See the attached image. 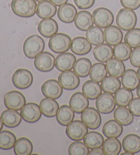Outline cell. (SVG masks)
Masks as SVG:
<instances>
[{
    "label": "cell",
    "instance_id": "cell-5",
    "mask_svg": "<svg viewBox=\"0 0 140 155\" xmlns=\"http://www.w3.org/2000/svg\"><path fill=\"white\" fill-rule=\"evenodd\" d=\"M88 127L82 121L75 120L67 126L66 134L72 141H81L88 134Z\"/></svg>",
    "mask_w": 140,
    "mask_h": 155
},
{
    "label": "cell",
    "instance_id": "cell-25",
    "mask_svg": "<svg viewBox=\"0 0 140 155\" xmlns=\"http://www.w3.org/2000/svg\"><path fill=\"white\" fill-rule=\"evenodd\" d=\"M93 54L96 60L104 63L112 58L114 55V51L109 45L103 43L94 49Z\"/></svg>",
    "mask_w": 140,
    "mask_h": 155
},
{
    "label": "cell",
    "instance_id": "cell-13",
    "mask_svg": "<svg viewBox=\"0 0 140 155\" xmlns=\"http://www.w3.org/2000/svg\"><path fill=\"white\" fill-rule=\"evenodd\" d=\"M58 81L63 89L66 90H74L80 84L79 76L71 71L62 72L58 77Z\"/></svg>",
    "mask_w": 140,
    "mask_h": 155
},
{
    "label": "cell",
    "instance_id": "cell-38",
    "mask_svg": "<svg viewBox=\"0 0 140 155\" xmlns=\"http://www.w3.org/2000/svg\"><path fill=\"white\" fill-rule=\"evenodd\" d=\"M121 86V82L120 79L117 77L113 76L106 77L103 81H101V88L103 92L109 93V94H114L120 89Z\"/></svg>",
    "mask_w": 140,
    "mask_h": 155
},
{
    "label": "cell",
    "instance_id": "cell-19",
    "mask_svg": "<svg viewBox=\"0 0 140 155\" xmlns=\"http://www.w3.org/2000/svg\"><path fill=\"white\" fill-rule=\"evenodd\" d=\"M92 49V44L87 38L83 37H76L72 41L71 50L77 55L88 54Z\"/></svg>",
    "mask_w": 140,
    "mask_h": 155
},
{
    "label": "cell",
    "instance_id": "cell-7",
    "mask_svg": "<svg viewBox=\"0 0 140 155\" xmlns=\"http://www.w3.org/2000/svg\"><path fill=\"white\" fill-rule=\"evenodd\" d=\"M92 17L95 25L101 28H108L114 22L113 13L105 8H98L95 10Z\"/></svg>",
    "mask_w": 140,
    "mask_h": 155
},
{
    "label": "cell",
    "instance_id": "cell-1",
    "mask_svg": "<svg viewBox=\"0 0 140 155\" xmlns=\"http://www.w3.org/2000/svg\"><path fill=\"white\" fill-rule=\"evenodd\" d=\"M11 8L18 17L29 18L36 12L37 4L35 0H12Z\"/></svg>",
    "mask_w": 140,
    "mask_h": 155
},
{
    "label": "cell",
    "instance_id": "cell-30",
    "mask_svg": "<svg viewBox=\"0 0 140 155\" xmlns=\"http://www.w3.org/2000/svg\"><path fill=\"white\" fill-rule=\"evenodd\" d=\"M122 147L125 152L136 154L140 152V137L135 134H129L124 138Z\"/></svg>",
    "mask_w": 140,
    "mask_h": 155
},
{
    "label": "cell",
    "instance_id": "cell-51",
    "mask_svg": "<svg viewBox=\"0 0 140 155\" xmlns=\"http://www.w3.org/2000/svg\"><path fill=\"white\" fill-rule=\"evenodd\" d=\"M137 94L138 96V97L140 98V84L139 85V86L137 88Z\"/></svg>",
    "mask_w": 140,
    "mask_h": 155
},
{
    "label": "cell",
    "instance_id": "cell-12",
    "mask_svg": "<svg viewBox=\"0 0 140 155\" xmlns=\"http://www.w3.org/2000/svg\"><path fill=\"white\" fill-rule=\"evenodd\" d=\"M115 105L114 97L109 93H103L96 98V106L101 114H111L114 110Z\"/></svg>",
    "mask_w": 140,
    "mask_h": 155
},
{
    "label": "cell",
    "instance_id": "cell-54",
    "mask_svg": "<svg viewBox=\"0 0 140 155\" xmlns=\"http://www.w3.org/2000/svg\"><path fill=\"white\" fill-rule=\"evenodd\" d=\"M35 1H36V2H40L45 1V0H35Z\"/></svg>",
    "mask_w": 140,
    "mask_h": 155
},
{
    "label": "cell",
    "instance_id": "cell-49",
    "mask_svg": "<svg viewBox=\"0 0 140 155\" xmlns=\"http://www.w3.org/2000/svg\"><path fill=\"white\" fill-rule=\"evenodd\" d=\"M90 155H103L104 152L102 149L100 148H96L95 149H92L90 152H89V154Z\"/></svg>",
    "mask_w": 140,
    "mask_h": 155
},
{
    "label": "cell",
    "instance_id": "cell-14",
    "mask_svg": "<svg viewBox=\"0 0 140 155\" xmlns=\"http://www.w3.org/2000/svg\"><path fill=\"white\" fill-rule=\"evenodd\" d=\"M42 94L46 98L58 99L62 94V87L59 81L55 79H50L45 81L41 87Z\"/></svg>",
    "mask_w": 140,
    "mask_h": 155
},
{
    "label": "cell",
    "instance_id": "cell-15",
    "mask_svg": "<svg viewBox=\"0 0 140 155\" xmlns=\"http://www.w3.org/2000/svg\"><path fill=\"white\" fill-rule=\"evenodd\" d=\"M38 30L43 37L51 38L57 34L58 25L57 22L52 18H45L40 22L38 26Z\"/></svg>",
    "mask_w": 140,
    "mask_h": 155
},
{
    "label": "cell",
    "instance_id": "cell-42",
    "mask_svg": "<svg viewBox=\"0 0 140 155\" xmlns=\"http://www.w3.org/2000/svg\"><path fill=\"white\" fill-rule=\"evenodd\" d=\"M17 141L16 136L12 132L4 130L0 132V149L8 150L14 148Z\"/></svg>",
    "mask_w": 140,
    "mask_h": 155
},
{
    "label": "cell",
    "instance_id": "cell-46",
    "mask_svg": "<svg viewBox=\"0 0 140 155\" xmlns=\"http://www.w3.org/2000/svg\"><path fill=\"white\" fill-rule=\"evenodd\" d=\"M130 62L134 67H140V47L135 48L130 57Z\"/></svg>",
    "mask_w": 140,
    "mask_h": 155
},
{
    "label": "cell",
    "instance_id": "cell-36",
    "mask_svg": "<svg viewBox=\"0 0 140 155\" xmlns=\"http://www.w3.org/2000/svg\"><path fill=\"white\" fill-rule=\"evenodd\" d=\"M92 68V64L88 58H80L76 61L73 66V71L80 77H86L89 75Z\"/></svg>",
    "mask_w": 140,
    "mask_h": 155
},
{
    "label": "cell",
    "instance_id": "cell-26",
    "mask_svg": "<svg viewBox=\"0 0 140 155\" xmlns=\"http://www.w3.org/2000/svg\"><path fill=\"white\" fill-rule=\"evenodd\" d=\"M101 85L98 82L89 80L84 83L82 87V92L88 99L95 100L101 94Z\"/></svg>",
    "mask_w": 140,
    "mask_h": 155
},
{
    "label": "cell",
    "instance_id": "cell-43",
    "mask_svg": "<svg viewBox=\"0 0 140 155\" xmlns=\"http://www.w3.org/2000/svg\"><path fill=\"white\" fill-rule=\"evenodd\" d=\"M125 42L131 48L140 47V29L133 28L128 31L125 37Z\"/></svg>",
    "mask_w": 140,
    "mask_h": 155
},
{
    "label": "cell",
    "instance_id": "cell-27",
    "mask_svg": "<svg viewBox=\"0 0 140 155\" xmlns=\"http://www.w3.org/2000/svg\"><path fill=\"white\" fill-rule=\"evenodd\" d=\"M75 111L68 105H62L59 108L56 114V120L62 126H68L73 121Z\"/></svg>",
    "mask_w": 140,
    "mask_h": 155
},
{
    "label": "cell",
    "instance_id": "cell-29",
    "mask_svg": "<svg viewBox=\"0 0 140 155\" xmlns=\"http://www.w3.org/2000/svg\"><path fill=\"white\" fill-rule=\"evenodd\" d=\"M123 128L122 124L118 123L116 120H111L107 121L103 127V135L107 138H118L122 135Z\"/></svg>",
    "mask_w": 140,
    "mask_h": 155
},
{
    "label": "cell",
    "instance_id": "cell-37",
    "mask_svg": "<svg viewBox=\"0 0 140 155\" xmlns=\"http://www.w3.org/2000/svg\"><path fill=\"white\" fill-rule=\"evenodd\" d=\"M133 94L131 90L123 87L120 88L115 93L114 98L116 105L118 107H126L133 100Z\"/></svg>",
    "mask_w": 140,
    "mask_h": 155
},
{
    "label": "cell",
    "instance_id": "cell-16",
    "mask_svg": "<svg viewBox=\"0 0 140 155\" xmlns=\"http://www.w3.org/2000/svg\"><path fill=\"white\" fill-rule=\"evenodd\" d=\"M75 62L76 58L73 54L62 53L55 59V68L61 72L70 71L73 68Z\"/></svg>",
    "mask_w": 140,
    "mask_h": 155
},
{
    "label": "cell",
    "instance_id": "cell-22",
    "mask_svg": "<svg viewBox=\"0 0 140 155\" xmlns=\"http://www.w3.org/2000/svg\"><path fill=\"white\" fill-rule=\"evenodd\" d=\"M1 118L4 125L8 128H15L21 124L22 116L17 111L8 109L4 111L1 115Z\"/></svg>",
    "mask_w": 140,
    "mask_h": 155
},
{
    "label": "cell",
    "instance_id": "cell-32",
    "mask_svg": "<svg viewBox=\"0 0 140 155\" xmlns=\"http://www.w3.org/2000/svg\"><path fill=\"white\" fill-rule=\"evenodd\" d=\"M107 71L109 75L119 78L125 71V65L122 61L116 58L110 59L107 61Z\"/></svg>",
    "mask_w": 140,
    "mask_h": 155
},
{
    "label": "cell",
    "instance_id": "cell-47",
    "mask_svg": "<svg viewBox=\"0 0 140 155\" xmlns=\"http://www.w3.org/2000/svg\"><path fill=\"white\" fill-rule=\"evenodd\" d=\"M120 3L125 8L133 10L140 7V0H120Z\"/></svg>",
    "mask_w": 140,
    "mask_h": 155
},
{
    "label": "cell",
    "instance_id": "cell-4",
    "mask_svg": "<svg viewBox=\"0 0 140 155\" xmlns=\"http://www.w3.org/2000/svg\"><path fill=\"white\" fill-rule=\"evenodd\" d=\"M71 38L65 34L59 33L51 37L49 41V49L55 53H65L71 49Z\"/></svg>",
    "mask_w": 140,
    "mask_h": 155
},
{
    "label": "cell",
    "instance_id": "cell-50",
    "mask_svg": "<svg viewBox=\"0 0 140 155\" xmlns=\"http://www.w3.org/2000/svg\"><path fill=\"white\" fill-rule=\"evenodd\" d=\"M50 2H52L53 4H54L55 5V6L60 7L62 5L66 4L68 0H50Z\"/></svg>",
    "mask_w": 140,
    "mask_h": 155
},
{
    "label": "cell",
    "instance_id": "cell-24",
    "mask_svg": "<svg viewBox=\"0 0 140 155\" xmlns=\"http://www.w3.org/2000/svg\"><path fill=\"white\" fill-rule=\"evenodd\" d=\"M105 41L110 46H115L122 42L123 34L122 31L116 26H109L104 31Z\"/></svg>",
    "mask_w": 140,
    "mask_h": 155
},
{
    "label": "cell",
    "instance_id": "cell-11",
    "mask_svg": "<svg viewBox=\"0 0 140 155\" xmlns=\"http://www.w3.org/2000/svg\"><path fill=\"white\" fill-rule=\"evenodd\" d=\"M22 118L28 123H36L40 119L42 112L39 105L34 103L25 104L21 109Z\"/></svg>",
    "mask_w": 140,
    "mask_h": 155
},
{
    "label": "cell",
    "instance_id": "cell-20",
    "mask_svg": "<svg viewBox=\"0 0 140 155\" xmlns=\"http://www.w3.org/2000/svg\"><path fill=\"white\" fill-rule=\"evenodd\" d=\"M75 25L76 28L81 31H85L92 27L94 23L93 17L88 11H80L77 13L75 18Z\"/></svg>",
    "mask_w": 140,
    "mask_h": 155
},
{
    "label": "cell",
    "instance_id": "cell-39",
    "mask_svg": "<svg viewBox=\"0 0 140 155\" xmlns=\"http://www.w3.org/2000/svg\"><path fill=\"white\" fill-rule=\"evenodd\" d=\"M122 146L120 141L116 138H107L104 141L103 150L105 155H118L120 154Z\"/></svg>",
    "mask_w": 140,
    "mask_h": 155
},
{
    "label": "cell",
    "instance_id": "cell-48",
    "mask_svg": "<svg viewBox=\"0 0 140 155\" xmlns=\"http://www.w3.org/2000/svg\"><path fill=\"white\" fill-rule=\"evenodd\" d=\"M74 2L79 9L85 10L92 7L95 4V0H74Z\"/></svg>",
    "mask_w": 140,
    "mask_h": 155
},
{
    "label": "cell",
    "instance_id": "cell-33",
    "mask_svg": "<svg viewBox=\"0 0 140 155\" xmlns=\"http://www.w3.org/2000/svg\"><path fill=\"white\" fill-rule=\"evenodd\" d=\"M86 38L92 45L98 46L103 44L105 41L104 32L98 26H92L88 29L86 32Z\"/></svg>",
    "mask_w": 140,
    "mask_h": 155
},
{
    "label": "cell",
    "instance_id": "cell-9",
    "mask_svg": "<svg viewBox=\"0 0 140 155\" xmlns=\"http://www.w3.org/2000/svg\"><path fill=\"white\" fill-rule=\"evenodd\" d=\"M4 102L6 108L18 111L25 105L26 100L22 93L18 91H11L5 95Z\"/></svg>",
    "mask_w": 140,
    "mask_h": 155
},
{
    "label": "cell",
    "instance_id": "cell-31",
    "mask_svg": "<svg viewBox=\"0 0 140 155\" xmlns=\"http://www.w3.org/2000/svg\"><path fill=\"white\" fill-rule=\"evenodd\" d=\"M114 119L123 126H128L133 121V115L126 107H118L114 114Z\"/></svg>",
    "mask_w": 140,
    "mask_h": 155
},
{
    "label": "cell",
    "instance_id": "cell-3",
    "mask_svg": "<svg viewBox=\"0 0 140 155\" xmlns=\"http://www.w3.org/2000/svg\"><path fill=\"white\" fill-rule=\"evenodd\" d=\"M137 15L133 10L124 8L118 12L116 17V23L118 28L124 31L133 29L137 24Z\"/></svg>",
    "mask_w": 140,
    "mask_h": 155
},
{
    "label": "cell",
    "instance_id": "cell-6",
    "mask_svg": "<svg viewBox=\"0 0 140 155\" xmlns=\"http://www.w3.org/2000/svg\"><path fill=\"white\" fill-rule=\"evenodd\" d=\"M12 80L13 84L18 89L25 90L32 85L33 75L29 71L21 68L15 72Z\"/></svg>",
    "mask_w": 140,
    "mask_h": 155
},
{
    "label": "cell",
    "instance_id": "cell-40",
    "mask_svg": "<svg viewBox=\"0 0 140 155\" xmlns=\"http://www.w3.org/2000/svg\"><path fill=\"white\" fill-rule=\"evenodd\" d=\"M107 71L106 65L103 62L96 63L92 66L90 72V77L96 82H101L107 77Z\"/></svg>",
    "mask_w": 140,
    "mask_h": 155
},
{
    "label": "cell",
    "instance_id": "cell-45",
    "mask_svg": "<svg viewBox=\"0 0 140 155\" xmlns=\"http://www.w3.org/2000/svg\"><path fill=\"white\" fill-rule=\"evenodd\" d=\"M128 109L136 117L140 116V98H135L132 100L128 105Z\"/></svg>",
    "mask_w": 140,
    "mask_h": 155
},
{
    "label": "cell",
    "instance_id": "cell-41",
    "mask_svg": "<svg viewBox=\"0 0 140 155\" xmlns=\"http://www.w3.org/2000/svg\"><path fill=\"white\" fill-rule=\"evenodd\" d=\"M113 51L115 58L121 61L128 60L132 53L131 47L126 42H120L119 44L115 45Z\"/></svg>",
    "mask_w": 140,
    "mask_h": 155
},
{
    "label": "cell",
    "instance_id": "cell-10",
    "mask_svg": "<svg viewBox=\"0 0 140 155\" xmlns=\"http://www.w3.org/2000/svg\"><path fill=\"white\" fill-rule=\"evenodd\" d=\"M82 121L92 130L97 129L101 124V116L98 111L93 107L87 108L82 114Z\"/></svg>",
    "mask_w": 140,
    "mask_h": 155
},
{
    "label": "cell",
    "instance_id": "cell-2",
    "mask_svg": "<svg viewBox=\"0 0 140 155\" xmlns=\"http://www.w3.org/2000/svg\"><path fill=\"white\" fill-rule=\"evenodd\" d=\"M45 41L38 35H32L25 40L23 44V53L29 59L36 58L45 49Z\"/></svg>",
    "mask_w": 140,
    "mask_h": 155
},
{
    "label": "cell",
    "instance_id": "cell-21",
    "mask_svg": "<svg viewBox=\"0 0 140 155\" xmlns=\"http://www.w3.org/2000/svg\"><path fill=\"white\" fill-rule=\"evenodd\" d=\"M57 12L56 6L52 2L45 0L39 2L36 8V15L38 17L42 19L54 17Z\"/></svg>",
    "mask_w": 140,
    "mask_h": 155
},
{
    "label": "cell",
    "instance_id": "cell-52",
    "mask_svg": "<svg viewBox=\"0 0 140 155\" xmlns=\"http://www.w3.org/2000/svg\"><path fill=\"white\" fill-rule=\"evenodd\" d=\"M3 125H4L3 122H2L1 117H0V131H1V130L2 129V128H3Z\"/></svg>",
    "mask_w": 140,
    "mask_h": 155
},
{
    "label": "cell",
    "instance_id": "cell-44",
    "mask_svg": "<svg viewBox=\"0 0 140 155\" xmlns=\"http://www.w3.org/2000/svg\"><path fill=\"white\" fill-rule=\"evenodd\" d=\"M89 150L85 143L80 141H75L71 144L68 148L70 155H87L89 154Z\"/></svg>",
    "mask_w": 140,
    "mask_h": 155
},
{
    "label": "cell",
    "instance_id": "cell-8",
    "mask_svg": "<svg viewBox=\"0 0 140 155\" xmlns=\"http://www.w3.org/2000/svg\"><path fill=\"white\" fill-rule=\"evenodd\" d=\"M34 66L38 71L43 73L52 71L55 66V58L49 52H42L34 60Z\"/></svg>",
    "mask_w": 140,
    "mask_h": 155
},
{
    "label": "cell",
    "instance_id": "cell-34",
    "mask_svg": "<svg viewBox=\"0 0 140 155\" xmlns=\"http://www.w3.org/2000/svg\"><path fill=\"white\" fill-rule=\"evenodd\" d=\"M33 151V144L26 137H21L17 140L14 146L15 154L17 155H29Z\"/></svg>",
    "mask_w": 140,
    "mask_h": 155
},
{
    "label": "cell",
    "instance_id": "cell-17",
    "mask_svg": "<svg viewBox=\"0 0 140 155\" xmlns=\"http://www.w3.org/2000/svg\"><path fill=\"white\" fill-rule=\"evenodd\" d=\"M70 107L76 114H82L89 106L88 98L82 92H76L72 95L69 101Z\"/></svg>",
    "mask_w": 140,
    "mask_h": 155
},
{
    "label": "cell",
    "instance_id": "cell-23",
    "mask_svg": "<svg viewBox=\"0 0 140 155\" xmlns=\"http://www.w3.org/2000/svg\"><path fill=\"white\" fill-rule=\"evenodd\" d=\"M122 86L126 89L133 91L139 86L140 79L136 71L133 69H128L125 71L122 76Z\"/></svg>",
    "mask_w": 140,
    "mask_h": 155
},
{
    "label": "cell",
    "instance_id": "cell-28",
    "mask_svg": "<svg viewBox=\"0 0 140 155\" xmlns=\"http://www.w3.org/2000/svg\"><path fill=\"white\" fill-rule=\"evenodd\" d=\"M40 107L43 116L47 117H53L57 114L59 105L55 99L46 98L40 101Z\"/></svg>",
    "mask_w": 140,
    "mask_h": 155
},
{
    "label": "cell",
    "instance_id": "cell-53",
    "mask_svg": "<svg viewBox=\"0 0 140 155\" xmlns=\"http://www.w3.org/2000/svg\"><path fill=\"white\" fill-rule=\"evenodd\" d=\"M137 74H138V77H139V79H140V67H139V68H138V70H137Z\"/></svg>",
    "mask_w": 140,
    "mask_h": 155
},
{
    "label": "cell",
    "instance_id": "cell-18",
    "mask_svg": "<svg viewBox=\"0 0 140 155\" xmlns=\"http://www.w3.org/2000/svg\"><path fill=\"white\" fill-rule=\"evenodd\" d=\"M77 15V10L71 4H65L60 6L58 10V18L62 22L71 23L75 21Z\"/></svg>",
    "mask_w": 140,
    "mask_h": 155
},
{
    "label": "cell",
    "instance_id": "cell-35",
    "mask_svg": "<svg viewBox=\"0 0 140 155\" xmlns=\"http://www.w3.org/2000/svg\"><path fill=\"white\" fill-rule=\"evenodd\" d=\"M104 141L103 136L101 133L96 131L88 133V134L83 139L84 143L88 148L90 149L101 148V146H103Z\"/></svg>",
    "mask_w": 140,
    "mask_h": 155
}]
</instances>
